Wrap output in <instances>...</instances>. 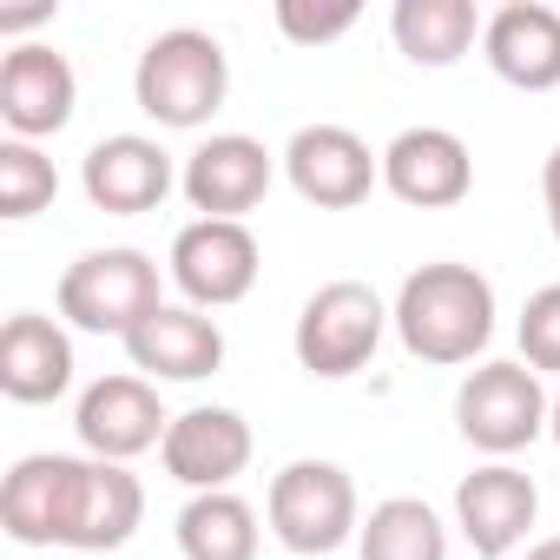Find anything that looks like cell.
<instances>
[{
  "mask_svg": "<svg viewBox=\"0 0 560 560\" xmlns=\"http://www.w3.org/2000/svg\"><path fill=\"white\" fill-rule=\"evenodd\" d=\"M402 350L416 363H475L494 337V284L475 270V264H422L402 277L396 291V311H389Z\"/></svg>",
  "mask_w": 560,
  "mask_h": 560,
  "instance_id": "cell-1",
  "label": "cell"
},
{
  "mask_svg": "<svg viewBox=\"0 0 560 560\" xmlns=\"http://www.w3.org/2000/svg\"><path fill=\"white\" fill-rule=\"evenodd\" d=\"M231 93V60L205 27H165L159 40H145L139 67H132V100L145 119L172 126V132H198Z\"/></svg>",
  "mask_w": 560,
  "mask_h": 560,
  "instance_id": "cell-2",
  "label": "cell"
},
{
  "mask_svg": "<svg viewBox=\"0 0 560 560\" xmlns=\"http://www.w3.org/2000/svg\"><path fill=\"white\" fill-rule=\"evenodd\" d=\"M159 264L132 244H113V250H86L60 270V317L73 330H93V337H132L152 311H159Z\"/></svg>",
  "mask_w": 560,
  "mask_h": 560,
  "instance_id": "cell-3",
  "label": "cell"
},
{
  "mask_svg": "<svg viewBox=\"0 0 560 560\" xmlns=\"http://www.w3.org/2000/svg\"><path fill=\"white\" fill-rule=\"evenodd\" d=\"M264 521L291 553H337L343 540L363 534V508H357V481L337 462H291L270 475L264 494Z\"/></svg>",
  "mask_w": 560,
  "mask_h": 560,
  "instance_id": "cell-4",
  "label": "cell"
},
{
  "mask_svg": "<svg viewBox=\"0 0 560 560\" xmlns=\"http://www.w3.org/2000/svg\"><path fill=\"white\" fill-rule=\"evenodd\" d=\"M383 330H389L383 298H376L370 284H357V277H337V284H324V291L304 298L298 330H291V350H298V363H304L311 376L343 383V376H357V370L376 357Z\"/></svg>",
  "mask_w": 560,
  "mask_h": 560,
  "instance_id": "cell-5",
  "label": "cell"
},
{
  "mask_svg": "<svg viewBox=\"0 0 560 560\" xmlns=\"http://www.w3.org/2000/svg\"><path fill=\"white\" fill-rule=\"evenodd\" d=\"M547 416H553V396L540 389V376L527 363H481L455 389V429H462V442L481 448V455H494V462H508L534 435H547Z\"/></svg>",
  "mask_w": 560,
  "mask_h": 560,
  "instance_id": "cell-6",
  "label": "cell"
},
{
  "mask_svg": "<svg viewBox=\"0 0 560 560\" xmlns=\"http://www.w3.org/2000/svg\"><path fill=\"white\" fill-rule=\"evenodd\" d=\"M165 270H172V284L191 311H231L257 291L264 250H257L250 224H237V218H191L172 237Z\"/></svg>",
  "mask_w": 560,
  "mask_h": 560,
  "instance_id": "cell-7",
  "label": "cell"
},
{
  "mask_svg": "<svg viewBox=\"0 0 560 560\" xmlns=\"http://www.w3.org/2000/svg\"><path fill=\"white\" fill-rule=\"evenodd\" d=\"M284 178L317 211H350L383 185V152H370L350 126H298L284 145Z\"/></svg>",
  "mask_w": 560,
  "mask_h": 560,
  "instance_id": "cell-8",
  "label": "cell"
},
{
  "mask_svg": "<svg viewBox=\"0 0 560 560\" xmlns=\"http://www.w3.org/2000/svg\"><path fill=\"white\" fill-rule=\"evenodd\" d=\"M534 521H540V488H534L527 468L488 462V468L462 475V488H455V527L475 547V560H508L527 540Z\"/></svg>",
  "mask_w": 560,
  "mask_h": 560,
  "instance_id": "cell-9",
  "label": "cell"
},
{
  "mask_svg": "<svg viewBox=\"0 0 560 560\" xmlns=\"http://www.w3.org/2000/svg\"><path fill=\"white\" fill-rule=\"evenodd\" d=\"M270 178H277V159L264 152V139H250V132H211V139L185 159L178 191L191 198L198 218H237V224H244V211L264 205Z\"/></svg>",
  "mask_w": 560,
  "mask_h": 560,
  "instance_id": "cell-10",
  "label": "cell"
},
{
  "mask_svg": "<svg viewBox=\"0 0 560 560\" xmlns=\"http://www.w3.org/2000/svg\"><path fill=\"white\" fill-rule=\"evenodd\" d=\"M250 422L237 416V409H218V402H205V409H185V416H172V429H165V442H159V462H165V475L178 481V488H191V494H218V488H231L244 468H250Z\"/></svg>",
  "mask_w": 560,
  "mask_h": 560,
  "instance_id": "cell-11",
  "label": "cell"
},
{
  "mask_svg": "<svg viewBox=\"0 0 560 560\" xmlns=\"http://www.w3.org/2000/svg\"><path fill=\"white\" fill-rule=\"evenodd\" d=\"M73 429H80L86 455L132 462V455L165 442L172 416L159 409V383H145V376H100V383H86V396L73 409Z\"/></svg>",
  "mask_w": 560,
  "mask_h": 560,
  "instance_id": "cell-12",
  "label": "cell"
},
{
  "mask_svg": "<svg viewBox=\"0 0 560 560\" xmlns=\"http://www.w3.org/2000/svg\"><path fill=\"white\" fill-rule=\"evenodd\" d=\"M145 521V488L126 462H100V455H80L73 468V494H67V527H60V547L73 553H113L139 534Z\"/></svg>",
  "mask_w": 560,
  "mask_h": 560,
  "instance_id": "cell-13",
  "label": "cell"
},
{
  "mask_svg": "<svg viewBox=\"0 0 560 560\" xmlns=\"http://www.w3.org/2000/svg\"><path fill=\"white\" fill-rule=\"evenodd\" d=\"M383 185L416 211H448L475 191V159L448 126H409L383 145Z\"/></svg>",
  "mask_w": 560,
  "mask_h": 560,
  "instance_id": "cell-14",
  "label": "cell"
},
{
  "mask_svg": "<svg viewBox=\"0 0 560 560\" xmlns=\"http://www.w3.org/2000/svg\"><path fill=\"white\" fill-rule=\"evenodd\" d=\"M73 106H80V80H73L67 54L27 40V47H14L8 60H0V119H8L14 139L40 145V139L67 132Z\"/></svg>",
  "mask_w": 560,
  "mask_h": 560,
  "instance_id": "cell-15",
  "label": "cell"
},
{
  "mask_svg": "<svg viewBox=\"0 0 560 560\" xmlns=\"http://www.w3.org/2000/svg\"><path fill=\"white\" fill-rule=\"evenodd\" d=\"M80 185L93 198V211H113V218H139V211H159L165 191L178 185L172 172V152L145 132H113L100 139L86 159H80Z\"/></svg>",
  "mask_w": 560,
  "mask_h": 560,
  "instance_id": "cell-16",
  "label": "cell"
},
{
  "mask_svg": "<svg viewBox=\"0 0 560 560\" xmlns=\"http://www.w3.org/2000/svg\"><path fill=\"white\" fill-rule=\"evenodd\" d=\"M126 357L145 383H205L224 370V330H218V317H205L191 304H159L126 337Z\"/></svg>",
  "mask_w": 560,
  "mask_h": 560,
  "instance_id": "cell-17",
  "label": "cell"
},
{
  "mask_svg": "<svg viewBox=\"0 0 560 560\" xmlns=\"http://www.w3.org/2000/svg\"><path fill=\"white\" fill-rule=\"evenodd\" d=\"M481 60L494 67V80L521 93H553L560 86V8H547V0L494 8L481 27Z\"/></svg>",
  "mask_w": 560,
  "mask_h": 560,
  "instance_id": "cell-18",
  "label": "cell"
},
{
  "mask_svg": "<svg viewBox=\"0 0 560 560\" xmlns=\"http://www.w3.org/2000/svg\"><path fill=\"white\" fill-rule=\"evenodd\" d=\"M73 389V337L60 330V317L40 311H14L0 330V396L8 402H60Z\"/></svg>",
  "mask_w": 560,
  "mask_h": 560,
  "instance_id": "cell-19",
  "label": "cell"
},
{
  "mask_svg": "<svg viewBox=\"0 0 560 560\" xmlns=\"http://www.w3.org/2000/svg\"><path fill=\"white\" fill-rule=\"evenodd\" d=\"M73 468H80V455H21L8 468V481H0V527L21 547H60Z\"/></svg>",
  "mask_w": 560,
  "mask_h": 560,
  "instance_id": "cell-20",
  "label": "cell"
},
{
  "mask_svg": "<svg viewBox=\"0 0 560 560\" xmlns=\"http://www.w3.org/2000/svg\"><path fill=\"white\" fill-rule=\"evenodd\" d=\"M481 8L475 0H396L389 34L402 47V60L416 67H455L475 40H481Z\"/></svg>",
  "mask_w": 560,
  "mask_h": 560,
  "instance_id": "cell-21",
  "label": "cell"
},
{
  "mask_svg": "<svg viewBox=\"0 0 560 560\" xmlns=\"http://www.w3.org/2000/svg\"><path fill=\"white\" fill-rule=\"evenodd\" d=\"M178 553L185 560H257V508L244 501V494H231V488H218V494H191L185 508H178Z\"/></svg>",
  "mask_w": 560,
  "mask_h": 560,
  "instance_id": "cell-22",
  "label": "cell"
},
{
  "mask_svg": "<svg viewBox=\"0 0 560 560\" xmlns=\"http://www.w3.org/2000/svg\"><path fill=\"white\" fill-rule=\"evenodd\" d=\"M363 560H448V527L429 501L416 494H389L370 508L363 534H357Z\"/></svg>",
  "mask_w": 560,
  "mask_h": 560,
  "instance_id": "cell-23",
  "label": "cell"
},
{
  "mask_svg": "<svg viewBox=\"0 0 560 560\" xmlns=\"http://www.w3.org/2000/svg\"><path fill=\"white\" fill-rule=\"evenodd\" d=\"M60 198V172H54V159L40 152V145H27V139H0V218H34V211H47Z\"/></svg>",
  "mask_w": 560,
  "mask_h": 560,
  "instance_id": "cell-24",
  "label": "cell"
},
{
  "mask_svg": "<svg viewBox=\"0 0 560 560\" xmlns=\"http://www.w3.org/2000/svg\"><path fill=\"white\" fill-rule=\"evenodd\" d=\"M514 337H521V363H527L534 376H560V284H540V291L521 304Z\"/></svg>",
  "mask_w": 560,
  "mask_h": 560,
  "instance_id": "cell-25",
  "label": "cell"
},
{
  "mask_svg": "<svg viewBox=\"0 0 560 560\" xmlns=\"http://www.w3.org/2000/svg\"><path fill=\"white\" fill-rule=\"evenodd\" d=\"M357 21H363L357 0H330V8H317V0H277V34L298 40V47H330Z\"/></svg>",
  "mask_w": 560,
  "mask_h": 560,
  "instance_id": "cell-26",
  "label": "cell"
},
{
  "mask_svg": "<svg viewBox=\"0 0 560 560\" xmlns=\"http://www.w3.org/2000/svg\"><path fill=\"white\" fill-rule=\"evenodd\" d=\"M540 198H547V224H553V244H560V145L540 165Z\"/></svg>",
  "mask_w": 560,
  "mask_h": 560,
  "instance_id": "cell-27",
  "label": "cell"
},
{
  "mask_svg": "<svg viewBox=\"0 0 560 560\" xmlns=\"http://www.w3.org/2000/svg\"><path fill=\"white\" fill-rule=\"evenodd\" d=\"M47 21H54V0H40V8H0V34H27Z\"/></svg>",
  "mask_w": 560,
  "mask_h": 560,
  "instance_id": "cell-28",
  "label": "cell"
},
{
  "mask_svg": "<svg viewBox=\"0 0 560 560\" xmlns=\"http://www.w3.org/2000/svg\"><path fill=\"white\" fill-rule=\"evenodd\" d=\"M527 560H560V534H553V540H540V547H527Z\"/></svg>",
  "mask_w": 560,
  "mask_h": 560,
  "instance_id": "cell-29",
  "label": "cell"
},
{
  "mask_svg": "<svg viewBox=\"0 0 560 560\" xmlns=\"http://www.w3.org/2000/svg\"><path fill=\"white\" fill-rule=\"evenodd\" d=\"M547 435L560 442V396H553V416H547Z\"/></svg>",
  "mask_w": 560,
  "mask_h": 560,
  "instance_id": "cell-30",
  "label": "cell"
}]
</instances>
